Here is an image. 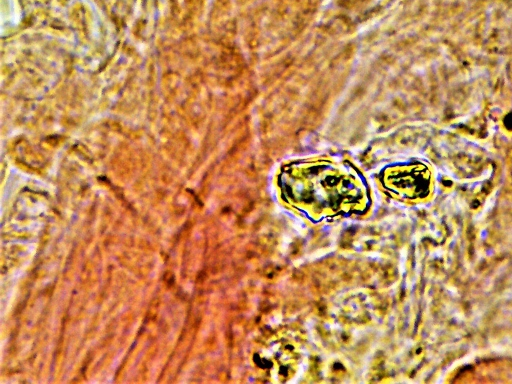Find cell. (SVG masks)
I'll return each mask as SVG.
<instances>
[{"mask_svg": "<svg viewBox=\"0 0 512 384\" xmlns=\"http://www.w3.org/2000/svg\"><path fill=\"white\" fill-rule=\"evenodd\" d=\"M382 180L389 191L406 199L425 198L431 190L430 171L420 164L389 168Z\"/></svg>", "mask_w": 512, "mask_h": 384, "instance_id": "cell-2", "label": "cell"}, {"mask_svg": "<svg viewBox=\"0 0 512 384\" xmlns=\"http://www.w3.org/2000/svg\"><path fill=\"white\" fill-rule=\"evenodd\" d=\"M282 190L295 201H338L363 199L362 184L348 167L331 162L299 163L285 168Z\"/></svg>", "mask_w": 512, "mask_h": 384, "instance_id": "cell-1", "label": "cell"}]
</instances>
